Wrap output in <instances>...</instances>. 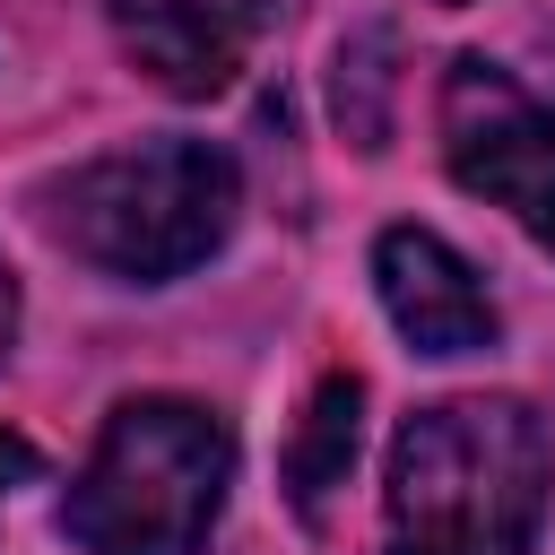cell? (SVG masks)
Masks as SVG:
<instances>
[{
	"mask_svg": "<svg viewBox=\"0 0 555 555\" xmlns=\"http://www.w3.org/2000/svg\"><path fill=\"white\" fill-rule=\"evenodd\" d=\"M555 494V442L529 399H434L399 425L382 477L390 555H529Z\"/></svg>",
	"mask_w": 555,
	"mask_h": 555,
	"instance_id": "obj_1",
	"label": "cell"
},
{
	"mask_svg": "<svg viewBox=\"0 0 555 555\" xmlns=\"http://www.w3.org/2000/svg\"><path fill=\"white\" fill-rule=\"evenodd\" d=\"M234 486V434L182 390H139L104 416L61 529L78 555H199Z\"/></svg>",
	"mask_w": 555,
	"mask_h": 555,
	"instance_id": "obj_2",
	"label": "cell"
},
{
	"mask_svg": "<svg viewBox=\"0 0 555 555\" xmlns=\"http://www.w3.org/2000/svg\"><path fill=\"white\" fill-rule=\"evenodd\" d=\"M234 208H243L234 156L208 139H139V147H113L43 191L52 243L121 286L191 278L234 234Z\"/></svg>",
	"mask_w": 555,
	"mask_h": 555,
	"instance_id": "obj_3",
	"label": "cell"
},
{
	"mask_svg": "<svg viewBox=\"0 0 555 555\" xmlns=\"http://www.w3.org/2000/svg\"><path fill=\"white\" fill-rule=\"evenodd\" d=\"M442 156L451 182L494 199L529 243L555 251V113L486 52L442 69Z\"/></svg>",
	"mask_w": 555,
	"mask_h": 555,
	"instance_id": "obj_4",
	"label": "cell"
},
{
	"mask_svg": "<svg viewBox=\"0 0 555 555\" xmlns=\"http://www.w3.org/2000/svg\"><path fill=\"white\" fill-rule=\"evenodd\" d=\"M373 286H382L390 330H399L416 356H477V347H494V330H503L486 278H477L434 225H390V234L373 243Z\"/></svg>",
	"mask_w": 555,
	"mask_h": 555,
	"instance_id": "obj_5",
	"label": "cell"
},
{
	"mask_svg": "<svg viewBox=\"0 0 555 555\" xmlns=\"http://www.w3.org/2000/svg\"><path fill=\"white\" fill-rule=\"evenodd\" d=\"M104 9L121 52L165 95H225L269 26V0H104Z\"/></svg>",
	"mask_w": 555,
	"mask_h": 555,
	"instance_id": "obj_6",
	"label": "cell"
},
{
	"mask_svg": "<svg viewBox=\"0 0 555 555\" xmlns=\"http://www.w3.org/2000/svg\"><path fill=\"white\" fill-rule=\"evenodd\" d=\"M356 434H364V382H356V373H321V390L304 399V425H295V442H286V494H295L304 520H321L330 494L347 486Z\"/></svg>",
	"mask_w": 555,
	"mask_h": 555,
	"instance_id": "obj_7",
	"label": "cell"
},
{
	"mask_svg": "<svg viewBox=\"0 0 555 555\" xmlns=\"http://www.w3.org/2000/svg\"><path fill=\"white\" fill-rule=\"evenodd\" d=\"M26 477H35V442H26V434H0V494L26 486Z\"/></svg>",
	"mask_w": 555,
	"mask_h": 555,
	"instance_id": "obj_8",
	"label": "cell"
},
{
	"mask_svg": "<svg viewBox=\"0 0 555 555\" xmlns=\"http://www.w3.org/2000/svg\"><path fill=\"white\" fill-rule=\"evenodd\" d=\"M9 338H17V278H9V260H0V356H9Z\"/></svg>",
	"mask_w": 555,
	"mask_h": 555,
	"instance_id": "obj_9",
	"label": "cell"
}]
</instances>
